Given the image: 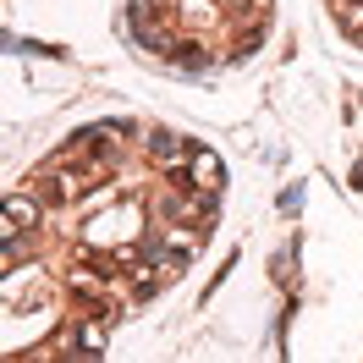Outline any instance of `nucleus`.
Masks as SVG:
<instances>
[{"instance_id":"0eeeda50","label":"nucleus","mask_w":363,"mask_h":363,"mask_svg":"<svg viewBox=\"0 0 363 363\" xmlns=\"http://www.w3.org/2000/svg\"><path fill=\"white\" fill-rule=\"evenodd\" d=\"M352 187H363V160H358V171H352Z\"/></svg>"},{"instance_id":"20e7f679","label":"nucleus","mask_w":363,"mask_h":363,"mask_svg":"<svg viewBox=\"0 0 363 363\" xmlns=\"http://www.w3.org/2000/svg\"><path fill=\"white\" fill-rule=\"evenodd\" d=\"M187 171H193V187H199V193H220L226 165H220V155H215V149H199V155L187 160Z\"/></svg>"},{"instance_id":"423d86ee","label":"nucleus","mask_w":363,"mask_h":363,"mask_svg":"<svg viewBox=\"0 0 363 363\" xmlns=\"http://www.w3.org/2000/svg\"><path fill=\"white\" fill-rule=\"evenodd\" d=\"M297 209H303V187H286L281 193V215H297Z\"/></svg>"},{"instance_id":"7ed1b4c3","label":"nucleus","mask_w":363,"mask_h":363,"mask_svg":"<svg viewBox=\"0 0 363 363\" xmlns=\"http://www.w3.org/2000/svg\"><path fill=\"white\" fill-rule=\"evenodd\" d=\"M67 336H72V347H77L83 358H99V352H105V341H111V319H77Z\"/></svg>"},{"instance_id":"f257e3e1","label":"nucleus","mask_w":363,"mask_h":363,"mask_svg":"<svg viewBox=\"0 0 363 363\" xmlns=\"http://www.w3.org/2000/svg\"><path fill=\"white\" fill-rule=\"evenodd\" d=\"M39 215H45V199H39V193H33V187H11V193H6V237H23V226L33 231L39 226Z\"/></svg>"},{"instance_id":"f03ea898","label":"nucleus","mask_w":363,"mask_h":363,"mask_svg":"<svg viewBox=\"0 0 363 363\" xmlns=\"http://www.w3.org/2000/svg\"><path fill=\"white\" fill-rule=\"evenodd\" d=\"M143 149H149V160H160L165 171H177L182 160H193V155H199V149H193V143H187L182 133H171V127H155V133L143 138Z\"/></svg>"},{"instance_id":"39448f33","label":"nucleus","mask_w":363,"mask_h":363,"mask_svg":"<svg viewBox=\"0 0 363 363\" xmlns=\"http://www.w3.org/2000/svg\"><path fill=\"white\" fill-rule=\"evenodd\" d=\"M17 50H28V55H67L61 45H45V39H23Z\"/></svg>"}]
</instances>
